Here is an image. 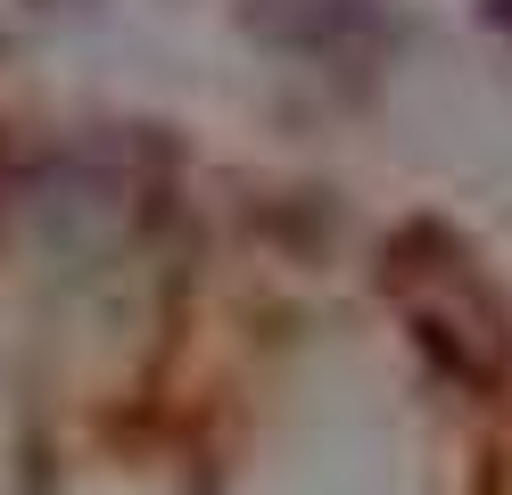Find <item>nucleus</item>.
Listing matches in <instances>:
<instances>
[{
    "label": "nucleus",
    "instance_id": "1",
    "mask_svg": "<svg viewBox=\"0 0 512 495\" xmlns=\"http://www.w3.org/2000/svg\"><path fill=\"white\" fill-rule=\"evenodd\" d=\"M405 306H413L422 347H430L455 380H496V372H504V322H496V297L479 289L455 256L430 264V289H405Z\"/></svg>",
    "mask_w": 512,
    "mask_h": 495
}]
</instances>
